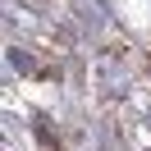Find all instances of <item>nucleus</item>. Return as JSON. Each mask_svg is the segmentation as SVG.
Here are the masks:
<instances>
[{
	"label": "nucleus",
	"mask_w": 151,
	"mask_h": 151,
	"mask_svg": "<svg viewBox=\"0 0 151 151\" xmlns=\"http://www.w3.org/2000/svg\"><path fill=\"white\" fill-rule=\"evenodd\" d=\"M9 64L19 69V73H32V55H28V50H19V46L9 50Z\"/></svg>",
	"instance_id": "f257e3e1"
}]
</instances>
